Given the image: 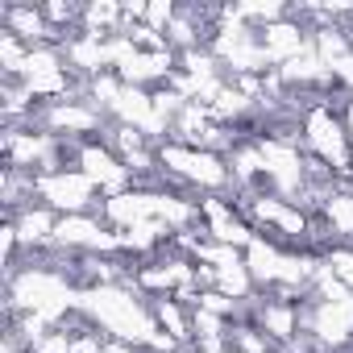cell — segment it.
<instances>
[{"label":"cell","instance_id":"cell-12","mask_svg":"<svg viewBox=\"0 0 353 353\" xmlns=\"http://www.w3.org/2000/svg\"><path fill=\"white\" fill-rule=\"evenodd\" d=\"M104 353H145V349H141V345H129V341H112V336H108Z\"/></svg>","mask_w":353,"mask_h":353},{"label":"cell","instance_id":"cell-6","mask_svg":"<svg viewBox=\"0 0 353 353\" xmlns=\"http://www.w3.org/2000/svg\"><path fill=\"white\" fill-rule=\"evenodd\" d=\"M150 312H154L158 328H162V332H170L179 345H192V341H196V332H192V307H188V303H179L174 295L150 299Z\"/></svg>","mask_w":353,"mask_h":353},{"label":"cell","instance_id":"cell-7","mask_svg":"<svg viewBox=\"0 0 353 353\" xmlns=\"http://www.w3.org/2000/svg\"><path fill=\"white\" fill-rule=\"evenodd\" d=\"M112 121L129 125V129H145L154 121V96H150V88H129L125 83V92H121V100L112 108Z\"/></svg>","mask_w":353,"mask_h":353},{"label":"cell","instance_id":"cell-3","mask_svg":"<svg viewBox=\"0 0 353 353\" xmlns=\"http://www.w3.org/2000/svg\"><path fill=\"white\" fill-rule=\"evenodd\" d=\"M0 30L17 34L26 46H54V30L42 5H0Z\"/></svg>","mask_w":353,"mask_h":353},{"label":"cell","instance_id":"cell-4","mask_svg":"<svg viewBox=\"0 0 353 353\" xmlns=\"http://www.w3.org/2000/svg\"><path fill=\"white\" fill-rule=\"evenodd\" d=\"M17 225V237H21V250H50L54 245V229H59V212L46 208V204H30L13 216Z\"/></svg>","mask_w":353,"mask_h":353},{"label":"cell","instance_id":"cell-9","mask_svg":"<svg viewBox=\"0 0 353 353\" xmlns=\"http://www.w3.org/2000/svg\"><path fill=\"white\" fill-rule=\"evenodd\" d=\"M324 262H328V270H332L349 291H353V245H328Z\"/></svg>","mask_w":353,"mask_h":353},{"label":"cell","instance_id":"cell-8","mask_svg":"<svg viewBox=\"0 0 353 353\" xmlns=\"http://www.w3.org/2000/svg\"><path fill=\"white\" fill-rule=\"evenodd\" d=\"M320 221L328 225V233H332L336 245H353V192L349 188H336L332 200L324 204Z\"/></svg>","mask_w":353,"mask_h":353},{"label":"cell","instance_id":"cell-5","mask_svg":"<svg viewBox=\"0 0 353 353\" xmlns=\"http://www.w3.org/2000/svg\"><path fill=\"white\" fill-rule=\"evenodd\" d=\"M283 245H274L266 233H258L250 245H245V266H250V279L258 291H270L279 283V262H283Z\"/></svg>","mask_w":353,"mask_h":353},{"label":"cell","instance_id":"cell-10","mask_svg":"<svg viewBox=\"0 0 353 353\" xmlns=\"http://www.w3.org/2000/svg\"><path fill=\"white\" fill-rule=\"evenodd\" d=\"M174 13H179V5H170V0H150V9H145V21H141V26H150V30L166 34V30H170V21H174Z\"/></svg>","mask_w":353,"mask_h":353},{"label":"cell","instance_id":"cell-1","mask_svg":"<svg viewBox=\"0 0 353 353\" xmlns=\"http://www.w3.org/2000/svg\"><path fill=\"white\" fill-rule=\"evenodd\" d=\"M34 188H38V204L54 208L59 216H71V212H96V208H100V188L88 179L79 166H71V170H54V174H38Z\"/></svg>","mask_w":353,"mask_h":353},{"label":"cell","instance_id":"cell-11","mask_svg":"<svg viewBox=\"0 0 353 353\" xmlns=\"http://www.w3.org/2000/svg\"><path fill=\"white\" fill-rule=\"evenodd\" d=\"M30 353H71V332H67V328H50Z\"/></svg>","mask_w":353,"mask_h":353},{"label":"cell","instance_id":"cell-2","mask_svg":"<svg viewBox=\"0 0 353 353\" xmlns=\"http://www.w3.org/2000/svg\"><path fill=\"white\" fill-rule=\"evenodd\" d=\"M258 42H262V50H266L270 67H283V63H291L295 54H303V50L312 46V30H307L295 13H287V17L274 21V26H262V30H258Z\"/></svg>","mask_w":353,"mask_h":353},{"label":"cell","instance_id":"cell-13","mask_svg":"<svg viewBox=\"0 0 353 353\" xmlns=\"http://www.w3.org/2000/svg\"><path fill=\"white\" fill-rule=\"evenodd\" d=\"M270 353H279V349H270Z\"/></svg>","mask_w":353,"mask_h":353}]
</instances>
